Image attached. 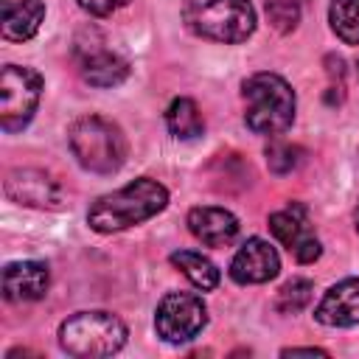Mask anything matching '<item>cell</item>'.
Masks as SVG:
<instances>
[{
    "label": "cell",
    "instance_id": "obj_1",
    "mask_svg": "<svg viewBox=\"0 0 359 359\" xmlns=\"http://www.w3.org/2000/svg\"><path fill=\"white\" fill-rule=\"evenodd\" d=\"M168 205V191L149 177H140L112 194L98 196L87 210V224L95 233H118L157 216Z\"/></svg>",
    "mask_w": 359,
    "mask_h": 359
},
{
    "label": "cell",
    "instance_id": "obj_2",
    "mask_svg": "<svg viewBox=\"0 0 359 359\" xmlns=\"http://www.w3.org/2000/svg\"><path fill=\"white\" fill-rule=\"evenodd\" d=\"M244 123L255 135H280L294 121V90L278 73H252L241 84Z\"/></svg>",
    "mask_w": 359,
    "mask_h": 359
},
{
    "label": "cell",
    "instance_id": "obj_3",
    "mask_svg": "<svg viewBox=\"0 0 359 359\" xmlns=\"http://www.w3.org/2000/svg\"><path fill=\"white\" fill-rule=\"evenodd\" d=\"M67 143L79 165L93 174H115L126 160L123 132L101 115L76 118L67 129Z\"/></svg>",
    "mask_w": 359,
    "mask_h": 359
},
{
    "label": "cell",
    "instance_id": "obj_4",
    "mask_svg": "<svg viewBox=\"0 0 359 359\" xmlns=\"http://www.w3.org/2000/svg\"><path fill=\"white\" fill-rule=\"evenodd\" d=\"M126 342V325L109 311H79L59 325V345L79 359L112 356Z\"/></svg>",
    "mask_w": 359,
    "mask_h": 359
},
{
    "label": "cell",
    "instance_id": "obj_5",
    "mask_svg": "<svg viewBox=\"0 0 359 359\" xmlns=\"http://www.w3.org/2000/svg\"><path fill=\"white\" fill-rule=\"evenodd\" d=\"M188 25L205 39L236 45L252 36L255 8L250 0H208L188 11Z\"/></svg>",
    "mask_w": 359,
    "mask_h": 359
},
{
    "label": "cell",
    "instance_id": "obj_6",
    "mask_svg": "<svg viewBox=\"0 0 359 359\" xmlns=\"http://www.w3.org/2000/svg\"><path fill=\"white\" fill-rule=\"evenodd\" d=\"M42 95V76L31 67L6 65L0 73V126L20 132L36 112Z\"/></svg>",
    "mask_w": 359,
    "mask_h": 359
},
{
    "label": "cell",
    "instance_id": "obj_7",
    "mask_svg": "<svg viewBox=\"0 0 359 359\" xmlns=\"http://www.w3.org/2000/svg\"><path fill=\"white\" fill-rule=\"evenodd\" d=\"M208 325V309L199 294L194 292H168L154 311V328L157 337H163L171 345L194 339Z\"/></svg>",
    "mask_w": 359,
    "mask_h": 359
},
{
    "label": "cell",
    "instance_id": "obj_8",
    "mask_svg": "<svg viewBox=\"0 0 359 359\" xmlns=\"http://www.w3.org/2000/svg\"><path fill=\"white\" fill-rule=\"evenodd\" d=\"M269 230L272 236L289 250V255L297 261V264H311L320 258L323 247H320V238L314 236L311 230V222H309V210L297 202H292L289 208L283 210H275L269 216Z\"/></svg>",
    "mask_w": 359,
    "mask_h": 359
},
{
    "label": "cell",
    "instance_id": "obj_9",
    "mask_svg": "<svg viewBox=\"0 0 359 359\" xmlns=\"http://www.w3.org/2000/svg\"><path fill=\"white\" fill-rule=\"evenodd\" d=\"M280 269V258H278V250L264 241V238H247L238 252L233 255L230 261V278L241 286H250V283H266L278 275Z\"/></svg>",
    "mask_w": 359,
    "mask_h": 359
},
{
    "label": "cell",
    "instance_id": "obj_10",
    "mask_svg": "<svg viewBox=\"0 0 359 359\" xmlns=\"http://www.w3.org/2000/svg\"><path fill=\"white\" fill-rule=\"evenodd\" d=\"M6 194L31 208H59L62 205V188L56 180L36 168H17L6 180Z\"/></svg>",
    "mask_w": 359,
    "mask_h": 359
},
{
    "label": "cell",
    "instance_id": "obj_11",
    "mask_svg": "<svg viewBox=\"0 0 359 359\" xmlns=\"http://www.w3.org/2000/svg\"><path fill=\"white\" fill-rule=\"evenodd\" d=\"M314 320L331 328L359 325V278H345L334 283L317 303Z\"/></svg>",
    "mask_w": 359,
    "mask_h": 359
},
{
    "label": "cell",
    "instance_id": "obj_12",
    "mask_svg": "<svg viewBox=\"0 0 359 359\" xmlns=\"http://www.w3.org/2000/svg\"><path fill=\"white\" fill-rule=\"evenodd\" d=\"M188 230L205 247H227L238 236V219L224 208L202 205L188 210Z\"/></svg>",
    "mask_w": 359,
    "mask_h": 359
},
{
    "label": "cell",
    "instance_id": "obj_13",
    "mask_svg": "<svg viewBox=\"0 0 359 359\" xmlns=\"http://www.w3.org/2000/svg\"><path fill=\"white\" fill-rule=\"evenodd\" d=\"M48 266L42 261H11L3 269V294L11 303L39 300L48 292Z\"/></svg>",
    "mask_w": 359,
    "mask_h": 359
},
{
    "label": "cell",
    "instance_id": "obj_14",
    "mask_svg": "<svg viewBox=\"0 0 359 359\" xmlns=\"http://www.w3.org/2000/svg\"><path fill=\"white\" fill-rule=\"evenodd\" d=\"M45 20L42 0H3L0 6V34L8 42L31 39Z\"/></svg>",
    "mask_w": 359,
    "mask_h": 359
},
{
    "label": "cell",
    "instance_id": "obj_15",
    "mask_svg": "<svg viewBox=\"0 0 359 359\" xmlns=\"http://www.w3.org/2000/svg\"><path fill=\"white\" fill-rule=\"evenodd\" d=\"M81 76L93 87H115L129 76V62L109 50H95L81 59Z\"/></svg>",
    "mask_w": 359,
    "mask_h": 359
},
{
    "label": "cell",
    "instance_id": "obj_16",
    "mask_svg": "<svg viewBox=\"0 0 359 359\" xmlns=\"http://www.w3.org/2000/svg\"><path fill=\"white\" fill-rule=\"evenodd\" d=\"M165 126L177 140H196L205 132L202 112L194 98H174L165 109Z\"/></svg>",
    "mask_w": 359,
    "mask_h": 359
},
{
    "label": "cell",
    "instance_id": "obj_17",
    "mask_svg": "<svg viewBox=\"0 0 359 359\" xmlns=\"http://www.w3.org/2000/svg\"><path fill=\"white\" fill-rule=\"evenodd\" d=\"M171 264L202 292H210L219 286V269L213 261H208L202 252H194V250H177L171 252Z\"/></svg>",
    "mask_w": 359,
    "mask_h": 359
},
{
    "label": "cell",
    "instance_id": "obj_18",
    "mask_svg": "<svg viewBox=\"0 0 359 359\" xmlns=\"http://www.w3.org/2000/svg\"><path fill=\"white\" fill-rule=\"evenodd\" d=\"M328 22L342 42L359 45V0H331Z\"/></svg>",
    "mask_w": 359,
    "mask_h": 359
},
{
    "label": "cell",
    "instance_id": "obj_19",
    "mask_svg": "<svg viewBox=\"0 0 359 359\" xmlns=\"http://www.w3.org/2000/svg\"><path fill=\"white\" fill-rule=\"evenodd\" d=\"M311 292H314V283L309 278H292L278 292V309L283 314H294V311H300V309L309 306Z\"/></svg>",
    "mask_w": 359,
    "mask_h": 359
},
{
    "label": "cell",
    "instance_id": "obj_20",
    "mask_svg": "<svg viewBox=\"0 0 359 359\" xmlns=\"http://www.w3.org/2000/svg\"><path fill=\"white\" fill-rule=\"evenodd\" d=\"M306 0H266V17L272 22L275 31L286 34L300 22V11H303Z\"/></svg>",
    "mask_w": 359,
    "mask_h": 359
},
{
    "label": "cell",
    "instance_id": "obj_21",
    "mask_svg": "<svg viewBox=\"0 0 359 359\" xmlns=\"http://www.w3.org/2000/svg\"><path fill=\"white\" fill-rule=\"evenodd\" d=\"M297 163H300V149L292 146V143L275 140V143L266 149V165H269L275 174H286V171H292Z\"/></svg>",
    "mask_w": 359,
    "mask_h": 359
},
{
    "label": "cell",
    "instance_id": "obj_22",
    "mask_svg": "<svg viewBox=\"0 0 359 359\" xmlns=\"http://www.w3.org/2000/svg\"><path fill=\"white\" fill-rule=\"evenodd\" d=\"M84 11H90L93 17H107V14H112V11H118V8H123L129 0H76Z\"/></svg>",
    "mask_w": 359,
    "mask_h": 359
},
{
    "label": "cell",
    "instance_id": "obj_23",
    "mask_svg": "<svg viewBox=\"0 0 359 359\" xmlns=\"http://www.w3.org/2000/svg\"><path fill=\"white\" fill-rule=\"evenodd\" d=\"M297 353H309V356H328V351L323 348H286L283 356H297Z\"/></svg>",
    "mask_w": 359,
    "mask_h": 359
},
{
    "label": "cell",
    "instance_id": "obj_24",
    "mask_svg": "<svg viewBox=\"0 0 359 359\" xmlns=\"http://www.w3.org/2000/svg\"><path fill=\"white\" fill-rule=\"evenodd\" d=\"M353 222H356V230H359V205H356V210H353Z\"/></svg>",
    "mask_w": 359,
    "mask_h": 359
},
{
    "label": "cell",
    "instance_id": "obj_25",
    "mask_svg": "<svg viewBox=\"0 0 359 359\" xmlns=\"http://www.w3.org/2000/svg\"><path fill=\"white\" fill-rule=\"evenodd\" d=\"M356 73H359V62H356Z\"/></svg>",
    "mask_w": 359,
    "mask_h": 359
}]
</instances>
